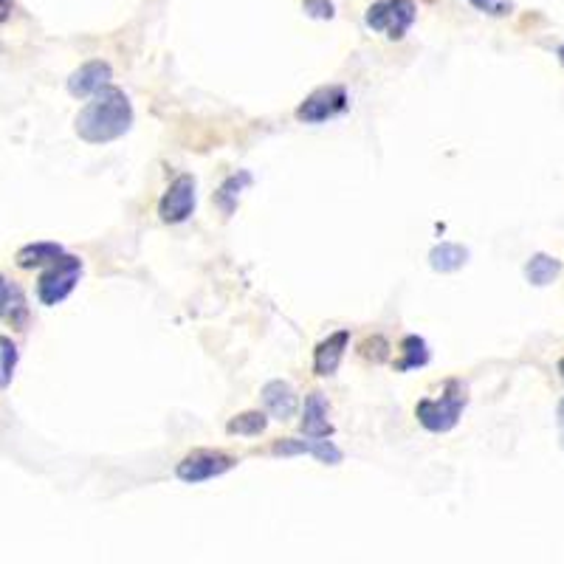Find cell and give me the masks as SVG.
Listing matches in <instances>:
<instances>
[{
	"mask_svg": "<svg viewBox=\"0 0 564 564\" xmlns=\"http://www.w3.org/2000/svg\"><path fill=\"white\" fill-rule=\"evenodd\" d=\"M133 127V105L122 88L105 85L94 99L79 110L77 133L88 144H108L125 136Z\"/></svg>",
	"mask_w": 564,
	"mask_h": 564,
	"instance_id": "1",
	"label": "cell"
},
{
	"mask_svg": "<svg viewBox=\"0 0 564 564\" xmlns=\"http://www.w3.org/2000/svg\"><path fill=\"white\" fill-rule=\"evenodd\" d=\"M466 404H469L466 387L460 381H449L446 392L440 398H423V401H418L415 418H418L423 429H429L435 435H443V432H452L457 423H460V415H463Z\"/></svg>",
	"mask_w": 564,
	"mask_h": 564,
	"instance_id": "2",
	"label": "cell"
},
{
	"mask_svg": "<svg viewBox=\"0 0 564 564\" xmlns=\"http://www.w3.org/2000/svg\"><path fill=\"white\" fill-rule=\"evenodd\" d=\"M79 277H82V260H79L77 254H63V257H57L48 271L37 280V299L48 305V308H54V305H60L65 299L71 297V291L77 288Z\"/></svg>",
	"mask_w": 564,
	"mask_h": 564,
	"instance_id": "3",
	"label": "cell"
},
{
	"mask_svg": "<svg viewBox=\"0 0 564 564\" xmlns=\"http://www.w3.org/2000/svg\"><path fill=\"white\" fill-rule=\"evenodd\" d=\"M415 17H418L415 0H378V3H373L367 9L364 23L373 32H381L384 37H390V40H401L412 29Z\"/></svg>",
	"mask_w": 564,
	"mask_h": 564,
	"instance_id": "4",
	"label": "cell"
},
{
	"mask_svg": "<svg viewBox=\"0 0 564 564\" xmlns=\"http://www.w3.org/2000/svg\"><path fill=\"white\" fill-rule=\"evenodd\" d=\"M240 463L235 455H226V452H212V449H198L187 455L178 466H175V474L181 483H189V486H198V483H206V480H215L220 474L232 471Z\"/></svg>",
	"mask_w": 564,
	"mask_h": 564,
	"instance_id": "5",
	"label": "cell"
},
{
	"mask_svg": "<svg viewBox=\"0 0 564 564\" xmlns=\"http://www.w3.org/2000/svg\"><path fill=\"white\" fill-rule=\"evenodd\" d=\"M350 99H347V91L342 85H328V88H319L314 94L308 96L302 105L297 108V119L305 122V125H322L333 116L345 113Z\"/></svg>",
	"mask_w": 564,
	"mask_h": 564,
	"instance_id": "6",
	"label": "cell"
},
{
	"mask_svg": "<svg viewBox=\"0 0 564 564\" xmlns=\"http://www.w3.org/2000/svg\"><path fill=\"white\" fill-rule=\"evenodd\" d=\"M195 178L192 175H178L170 189L158 201V215L164 223H184L195 212Z\"/></svg>",
	"mask_w": 564,
	"mask_h": 564,
	"instance_id": "7",
	"label": "cell"
},
{
	"mask_svg": "<svg viewBox=\"0 0 564 564\" xmlns=\"http://www.w3.org/2000/svg\"><path fill=\"white\" fill-rule=\"evenodd\" d=\"M271 455H277V457L311 455V457H316L319 463H325V466H339V463H342V457H345L342 455V449H339V446H333V440H328V438L280 440V443H274V446H271Z\"/></svg>",
	"mask_w": 564,
	"mask_h": 564,
	"instance_id": "8",
	"label": "cell"
},
{
	"mask_svg": "<svg viewBox=\"0 0 564 564\" xmlns=\"http://www.w3.org/2000/svg\"><path fill=\"white\" fill-rule=\"evenodd\" d=\"M110 77H113V68L105 60H91V63L79 65L77 71L68 77V94L77 96V99L94 96L96 91L110 85Z\"/></svg>",
	"mask_w": 564,
	"mask_h": 564,
	"instance_id": "9",
	"label": "cell"
},
{
	"mask_svg": "<svg viewBox=\"0 0 564 564\" xmlns=\"http://www.w3.org/2000/svg\"><path fill=\"white\" fill-rule=\"evenodd\" d=\"M350 347V330H336L325 342H319L314 350V373L316 376H333L345 359V350Z\"/></svg>",
	"mask_w": 564,
	"mask_h": 564,
	"instance_id": "10",
	"label": "cell"
},
{
	"mask_svg": "<svg viewBox=\"0 0 564 564\" xmlns=\"http://www.w3.org/2000/svg\"><path fill=\"white\" fill-rule=\"evenodd\" d=\"M263 404H266L268 415L277 418V421H291L297 415L299 409V398L297 390L288 384V381H268L263 387Z\"/></svg>",
	"mask_w": 564,
	"mask_h": 564,
	"instance_id": "11",
	"label": "cell"
},
{
	"mask_svg": "<svg viewBox=\"0 0 564 564\" xmlns=\"http://www.w3.org/2000/svg\"><path fill=\"white\" fill-rule=\"evenodd\" d=\"M330 404L322 392H311L305 398V412H302V435L305 438H330L333 423L328 421Z\"/></svg>",
	"mask_w": 564,
	"mask_h": 564,
	"instance_id": "12",
	"label": "cell"
},
{
	"mask_svg": "<svg viewBox=\"0 0 564 564\" xmlns=\"http://www.w3.org/2000/svg\"><path fill=\"white\" fill-rule=\"evenodd\" d=\"M0 319L12 322L17 330H26V322H29V305H26L23 291L3 274H0Z\"/></svg>",
	"mask_w": 564,
	"mask_h": 564,
	"instance_id": "13",
	"label": "cell"
},
{
	"mask_svg": "<svg viewBox=\"0 0 564 564\" xmlns=\"http://www.w3.org/2000/svg\"><path fill=\"white\" fill-rule=\"evenodd\" d=\"M65 249L60 243H29L23 249L17 251V266L20 268H40V266H51L57 257H63Z\"/></svg>",
	"mask_w": 564,
	"mask_h": 564,
	"instance_id": "14",
	"label": "cell"
},
{
	"mask_svg": "<svg viewBox=\"0 0 564 564\" xmlns=\"http://www.w3.org/2000/svg\"><path fill=\"white\" fill-rule=\"evenodd\" d=\"M469 263V249L457 246V243H440L429 251V266L440 271V274H452Z\"/></svg>",
	"mask_w": 564,
	"mask_h": 564,
	"instance_id": "15",
	"label": "cell"
},
{
	"mask_svg": "<svg viewBox=\"0 0 564 564\" xmlns=\"http://www.w3.org/2000/svg\"><path fill=\"white\" fill-rule=\"evenodd\" d=\"M559 274H562V260L550 257V254H533L528 266H525V277L536 288H545L550 282H556Z\"/></svg>",
	"mask_w": 564,
	"mask_h": 564,
	"instance_id": "16",
	"label": "cell"
},
{
	"mask_svg": "<svg viewBox=\"0 0 564 564\" xmlns=\"http://www.w3.org/2000/svg\"><path fill=\"white\" fill-rule=\"evenodd\" d=\"M401 361L395 364V370L407 373V370H418V367H426L429 364V347L423 342L421 336H407L401 342Z\"/></svg>",
	"mask_w": 564,
	"mask_h": 564,
	"instance_id": "17",
	"label": "cell"
},
{
	"mask_svg": "<svg viewBox=\"0 0 564 564\" xmlns=\"http://www.w3.org/2000/svg\"><path fill=\"white\" fill-rule=\"evenodd\" d=\"M268 426L266 412H240L232 421L226 423V432L229 435H240V438H257L263 435Z\"/></svg>",
	"mask_w": 564,
	"mask_h": 564,
	"instance_id": "18",
	"label": "cell"
},
{
	"mask_svg": "<svg viewBox=\"0 0 564 564\" xmlns=\"http://www.w3.org/2000/svg\"><path fill=\"white\" fill-rule=\"evenodd\" d=\"M17 361H20V350H17L15 342L9 336H0V390H6L12 384Z\"/></svg>",
	"mask_w": 564,
	"mask_h": 564,
	"instance_id": "19",
	"label": "cell"
},
{
	"mask_svg": "<svg viewBox=\"0 0 564 564\" xmlns=\"http://www.w3.org/2000/svg\"><path fill=\"white\" fill-rule=\"evenodd\" d=\"M251 181V175L249 173H240V175H232L223 187H220V192H218V204H220V209L226 212V215H232L235 212V206H237V195H240V189L246 187Z\"/></svg>",
	"mask_w": 564,
	"mask_h": 564,
	"instance_id": "20",
	"label": "cell"
},
{
	"mask_svg": "<svg viewBox=\"0 0 564 564\" xmlns=\"http://www.w3.org/2000/svg\"><path fill=\"white\" fill-rule=\"evenodd\" d=\"M361 356L364 359H373V361H384L390 356V345L381 339V336H373V339H367L364 345H361Z\"/></svg>",
	"mask_w": 564,
	"mask_h": 564,
	"instance_id": "21",
	"label": "cell"
},
{
	"mask_svg": "<svg viewBox=\"0 0 564 564\" xmlns=\"http://www.w3.org/2000/svg\"><path fill=\"white\" fill-rule=\"evenodd\" d=\"M471 6H477L480 12H486V15H508L511 9H514V3L511 0H469Z\"/></svg>",
	"mask_w": 564,
	"mask_h": 564,
	"instance_id": "22",
	"label": "cell"
},
{
	"mask_svg": "<svg viewBox=\"0 0 564 564\" xmlns=\"http://www.w3.org/2000/svg\"><path fill=\"white\" fill-rule=\"evenodd\" d=\"M305 12L311 17H333V6L328 0H305Z\"/></svg>",
	"mask_w": 564,
	"mask_h": 564,
	"instance_id": "23",
	"label": "cell"
},
{
	"mask_svg": "<svg viewBox=\"0 0 564 564\" xmlns=\"http://www.w3.org/2000/svg\"><path fill=\"white\" fill-rule=\"evenodd\" d=\"M12 9H15V3H12V0H0V23H3V20H9Z\"/></svg>",
	"mask_w": 564,
	"mask_h": 564,
	"instance_id": "24",
	"label": "cell"
},
{
	"mask_svg": "<svg viewBox=\"0 0 564 564\" xmlns=\"http://www.w3.org/2000/svg\"><path fill=\"white\" fill-rule=\"evenodd\" d=\"M556 418H559V426H562V432H564V398L559 401V409H556Z\"/></svg>",
	"mask_w": 564,
	"mask_h": 564,
	"instance_id": "25",
	"label": "cell"
},
{
	"mask_svg": "<svg viewBox=\"0 0 564 564\" xmlns=\"http://www.w3.org/2000/svg\"><path fill=\"white\" fill-rule=\"evenodd\" d=\"M559 60H562V65H564V46L559 48Z\"/></svg>",
	"mask_w": 564,
	"mask_h": 564,
	"instance_id": "26",
	"label": "cell"
},
{
	"mask_svg": "<svg viewBox=\"0 0 564 564\" xmlns=\"http://www.w3.org/2000/svg\"><path fill=\"white\" fill-rule=\"evenodd\" d=\"M559 373H562V378H564V359L559 361Z\"/></svg>",
	"mask_w": 564,
	"mask_h": 564,
	"instance_id": "27",
	"label": "cell"
},
{
	"mask_svg": "<svg viewBox=\"0 0 564 564\" xmlns=\"http://www.w3.org/2000/svg\"><path fill=\"white\" fill-rule=\"evenodd\" d=\"M562 446H564V432H562Z\"/></svg>",
	"mask_w": 564,
	"mask_h": 564,
	"instance_id": "28",
	"label": "cell"
}]
</instances>
